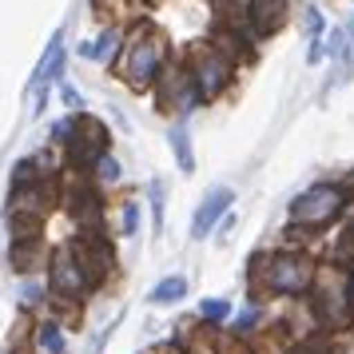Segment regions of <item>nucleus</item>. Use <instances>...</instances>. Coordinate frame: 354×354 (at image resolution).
<instances>
[{"instance_id":"nucleus-5","label":"nucleus","mask_w":354,"mask_h":354,"mask_svg":"<svg viewBox=\"0 0 354 354\" xmlns=\"http://www.w3.org/2000/svg\"><path fill=\"white\" fill-rule=\"evenodd\" d=\"M183 64H187V76H192V88L195 96H199V104H211V100H219L235 84V72H239V64L227 56V52H219L215 44H195L187 56H183Z\"/></svg>"},{"instance_id":"nucleus-17","label":"nucleus","mask_w":354,"mask_h":354,"mask_svg":"<svg viewBox=\"0 0 354 354\" xmlns=\"http://www.w3.org/2000/svg\"><path fill=\"white\" fill-rule=\"evenodd\" d=\"M32 346H36V354H68L64 326L52 322V319H40L32 326Z\"/></svg>"},{"instance_id":"nucleus-2","label":"nucleus","mask_w":354,"mask_h":354,"mask_svg":"<svg viewBox=\"0 0 354 354\" xmlns=\"http://www.w3.org/2000/svg\"><path fill=\"white\" fill-rule=\"evenodd\" d=\"M115 72L136 92H156V84L167 72V40H163V32H156L151 24H136L128 32V44H124V56H120Z\"/></svg>"},{"instance_id":"nucleus-22","label":"nucleus","mask_w":354,"mask_h":354,"mask_svg":"<svg viewBox=\"0 0 354 354\" xmlns=\"http://www.w3.org/2000/svg\"><path fill=\"white\" fill-rule=\"evenodd\" d=\"M263 319H267L263 303H259V299H251V303H247V310L235 319V338H243V342H247V338H251L259 326H263Z\"/></svg>"},{"instance_id":"nucleus-34","label":"nucleus","mask_w":354,"mask_h":354,"mask_svg":"<svg viewBox=\"0 0 354 354\" xmlns=\"http://www.w3.org/2000/svg\"><path fill=\"white\" fill-rule=\"evenodd\" d=\"M40 295H44V290L36 287V283H28V287H24V306H36L40 303Z\"/></svg>"},{"instance_id":"nucleus-24","label":"nucleus","mask_w":354,"mask_h":354,"mask_svg":"<svg viewBox=\"0 0 354 354\" xmlns=\"http://www.w3.org/2000/svg\"><path fill=\"white\" fill-rule=\"evenodd\" d=\"M92 183H96V187H115V183H120V163H115L112 156H104V160L92 167Z\"/></svg>"},{"instance_id":"nucleus-25","label":"nucleus","mask_w":354,"mask_h":354,"mask_svg":"<svg viewBox=\"0 0 354 354\" xmlns=\"http://www.w3.org/2000/svg\"><path fill=\"white\" fill-rule=\"evenodd\" d=\"M40 179H48V176L40 171L36 160H20L17 167H12V187H28V183H40Z\"/></svg>"},{"instance_id":"nucleus-29","label":"nucleus","mask_w":354,"mask_h":354,"mask_svg":"<svg viewBox=\"0 0 354 354\" xmlns=\"http://www.w3.org/2000/svg\"><path fill=\"white\" fill-rule=\"evenodd\" d=\"M40 227L36 219H8V231H12V239H40Z\"/></svg>"},{"instance_id":"nucleus-11","label":"nucleus","mask_w":354,"mask_h":354,"mask_svg":"<svg viewBox=\"0 0 354 354\" xmlns=\"http://www.w3.org/2000/svg\"><path fill=\"white\" fill-rule=\"evenodd\" d=\"M68 207H72V219L80 227V235H104L100 223H104V203H100V192L88 187V183H76L68 192Z\"/></svg>"},{"instance_id":"nucleus-15","label":"nucleus","mask_w":354,"mask_h":354,"mask_svg":"<svg viewBox=\"0 0 354 354\" xmlns=\"http://www.w3.org/2000/svg\"><path fill=\"white\" fill-rule=\"evenodd\" d=\"M64 60H68L64 40H60V36H52L48 52H44V60H40V68H36V76H32V92H36V88H52V84L60 80V72H64Z\"/></svg>"},{"instance_id":"nucleus-13","label":"nucleus","mask_w":354,"mask_h":354,"mask_svg":"<svg viewBox=\"0 0 354 354\" xmlns=\"http://www.w3.org/2000/svg\"><path fill=\"white\" fill-rule=\"evenodd\" d=\"M128 32H131V28H124V24H108V28H104V32H100L92 44H84L80 52L88 56V60L104 64V68H115V64H120V56H124Z\"/></svg>"},{"instance_id":"nucleus-19","label":"nucleus","mask_w":354,"mask_h":354,"mask_svg":"<svg viewBox=\"0 0 354 354\" xmlns=\"http://www.w3.org/2000/svg\"><path fill=\"white\" fill-rule=\"evenodd\" d=\"M147 4H151V0H96V8H108V12H112L108 24H120V20H140V24H144ZM108 12H104V17H108Z\"/></svg>"},{"instance_id":"nucleus-26","label":"nucleus","mask_w":354,"mask_h":354,"mask_svg":"<svg viewBox=\"0 0 354 354\" xmlns=\"http://www.w3.org/2000/svg\"><path fill=\"white\" fill-rule=\"evenodd\" d=\"M120 231H124V235H136V231H140V199H136V195L120 203Z\"/></svg>"},{"instance_id":"nucleus-10","label":"nucleus","mask_w":354,"mask_h":354,"mask_svg":"<svg viewBox=\"0 0 354 354\" xmlns=\"http://www.w3.org/2000/svg\"><path fill=\"white\" fill-rule=\"evenodd\" d=\"M156 96H160V108H163V112L187 115L192 108H199V96H195V88H192L187 64H167L163 80L156 84Z\"/></svg>"},{"instance_id":"nucleus-6","label":"nucleus","mask_w":354,"mask_h":354,"mask_svg":"<svg viewBox=\"0 0 354 354\" xmlns=\"http://www.w3.org/2000/svg\"><path fill=\"white\" fill-rule=\"evenodd\" d=\"M88 290H96V283H92V274L80 267V259L72 255V247L64 243L60 251H52V263H48V295H52V303L76 310Z\"/></svg>"},{"instance_id":"nucleus-20","label":"nucleus","mask_w":354,"mask_h":354,"mask_svg":"<svg viewBox=\"0 0 354 354\" xmlns=\"http://www.w3.org/2000/svg\"><path fill=\"white\" fill-rule=\"evenodd\" d=\"M167 144H171V151H176V167L183 171V176H192L195 171V151H192V136H187V128L179 124V128L167 131Z\"/></svg>"},{"instance_id":"nucleus-33","label":"nucleus","mask_w":354,"mask_h":354,"mask_svg":"<svg viewBox=\"0 0 354 354\" xmlns=\"http://www.w3.org/2000/svg\"><path fill=\"white\" fill-rule=\"evenodd\" d=\"M215 354H251V346H247L243 338H227V342H219V351Z\"/></svg>"},{"instance_id":"nucleus-4","label":"nucleus","mask_w":354,"mask_h":354,"mask_svg":"<svg viewBox=\"0 0 354 354\" xmlns=\"http://www.w3.org/2000/svg\"><path fill=\"white\" fill-rule=\"evenodd\" d=\"M351 192H346V183H315V187H306L295 203H290V223L303 227V231H322V227L338 223L346 211H351Z\"/></svg>"},{"instance_id":"nucleus-1","label":"nucleus","mask_w":354,"mask_h":354,"mask_svg":"<svg viewBox=\"0 0 354 354\" xmlns=\"http://www.w3.org/2000/svg\"><path fill=\"white\" fill-rule=\"evenodd\" d=\"M319 283V263L303 247H283L274 255L251 259V287L274 299H306Z\"/></svg>"},{"instance_id":"nucleus-32","label":"nucleus","mask_w":354,"mask_h":354,"mask_svg":"<svg viewBox=\"0 0 354 354\" xmlns=\"http://www.w3.org/2000/svg\"><path fill=\"white\" fill-rule=\"evenodd\" d=\"M303 24H306V36H310V40H319V32H322V24H326V20H322L319 8H306Z\"/></svg>"},{"instance_id":"nucleus-28","label":"nucleus","mask_w":354,"mask_h":354,"mask_svg":"<svg viewBox=\"0 0 354 354\" xmlns=\"http://www.w3.org/2000/svg\"><path fill=\"white\" fill-rule=\"evenodd\" d=\"M147 199H151V227L163 231V183H160V179H151V183H147Z\"/></svg>"},{"instance_id":"nucleus-18","label":"nucleus","mask_w":354,"mask_h":354,"mask_svg":"<svg viewBox=\"0 0 354 354\" xmlns=\"http://www.w3.org/2000/svg\"><path fill=\"white\" fill-rule=\"evenodd\" d=\"M251 20L259 24V32L267 36L287 20V0H251Z\"/></svg>"},{"instance_id":"nucleus-9","label":"nucleus","mask_w":354,"mask_h":354,"mask_svg":"<svg viewBox=\"0 0 354 354\" xmlns=\"http://www.w3.org/2000/svg\"><path fill=\"white\" fill-rule=\"evenodd\" d=\"M52 203H56V183L52 179H40V183H28V187H12L8 192V219H36V223H44Z\"/></svg>"},{"instance_id":"nucleus-27","label":"nucleus","mask_w":354,"mask_h":354,"mask_svg":"<svg viewBox=\"0 0 354 354\" xmlns=\"http://www.w3.org/2000/svg\"><path fill=\"white\" fill-rule=\"evenodd\" d=\"M199 319L203 322H227L231 319V303H227V299H203V303H199Z\"/></svg>"},{"instance_id":"nucleus-16","label":"nucleus","mask_w":354,"mask_h":354,"mask_svg":"<svg viewBox=\"0 0 354 354\" xmlns=\"http://www.w3.org/2000/svg\"><path fill=\"white\" fill-rule=\"evenodd\" d=\"M330 263L354 271V203H351V211L342 215V227H338L335 243H330Z\"/></svg>"},{"instance_id":"nucleus-7","label":"nucleus","mask_w":354,"mask_h":354,"mask_svg":"<svg viewBox=\"0 0 354 354\" xmlns=\"http://www.w3.org/2000/svg\"><path fill=\"white\" fill-rule=\"evenodd\" d=\"M108 128L92 120V115H80V136H76V144L68 147V171H88L92 176V167H96L104 156H108Z\"/></svg>"},{"instance_id":"nucleus-30","label":"nucleus","mask_w":354,"mask_h":354,"mask_svg":"<svg viewBox=\"0 0 354 354\" xmlns=\"http://www.w3.org/2000/svg\"><path fill=\"white\" fill-rule=\"evenodd\" d=\"M287 354H335L322 338H299V342H290Z\"/></svg>"},{"instance_id":"nucleus-35","label":"nucleus","mask_w":354,"mask_h":354,"mask_svg":"<svg viewBox=\"0 0 354 354\" xmlns=\"http://www.w3.org/2000/svg\"><path fill=\"white\" fill-rule=\"evenodd\" d=\"M147 354H187V351L176 342V346H156V351H147Z\"/></svg>"},{"instance_id":"nucleus-14","label":"nucleus","mask_w":354,"mask_h":354,"mask_svg":"<svg viewBox=\"0 0 354 354\" xmlns=\"http://www.w3.org/2000/svg\"><path fill=\"white\" fill-rule=\"evenodd\" d=\"M52 255L48 247H44V239H12L8 243V267L20 274H32L40 271V267H48Z\"/></svg>"},{"instance_id":"nucleus-12","label":"nucleus","mask_w":354,"mask_h":354,"mask_svg":"<svg viewBox=\"0 0 354 354\" xmlns=\"http://www.w3.org/2000/svg\"><path fill=\"white\" fill-rule=\"evenodd\" d=\"M231 203H235V195L227 192V187H215V192H207V199H203V203L195 207L192 239H207L211 231H215V223H219L227 211H231Z\"/></svg>"},{"instance_id":"nucleus-3","label":"nucleus","mask_w":354,"mask_h":354,"mask_svg":"<svg viewBox=\"0 0 354 354\" xmlns=\"http://www.w3.org/2000/svg\"><path fill=\"white\" fill-rule=\"evenodd\" d=\"M310 315L322 330H346L354 322V271L326 263L310 290Z\"/></svg>"},{"instance_id":"nucleus-23","label":"nucleus","mask_w":354,"mask_h":354,"mask_svg":"<svg viewBox=\"0 0 354 354\" xmlns=\"http://www.w3.org/2000/svg\"><path fill=\"white\" fill-rule=\"evenodd\" d=\"M76 136H80V115L76 112H68L64 120H56V124H52V147H72L76 144Z\"/></svg>"},{"instance_id":"nucleus-8","label":"nucleus","mask_w":354,"mask_h":354,"mask_svg":"<svg viewBox=\"0 0 354 354\" xmlns=\"http://www.w3.org/2000/svg\"><path fill=\"white\" fill-rule=\"evenodd\" d=\"M72 247V255L80 259V267L88 274H92V283H108L115 274V251H112V243L104 239V235H76V239L68 243Z\"/></svg>"},{"instance_id":"nucleus-31","label":"nucleus","mask_w":354,"mask_h":354,"mask_svg":"<svg viewBox=\"0 0 354 354\" xmlns=\"http://www.w3.org/2000/svg\"><path fill=\"white\" fill-rule=\"evenodd\" d=\"M60 96H64V104H68V108H72V112H76V115H84V96H80V92H76V88H72V84H60Z\"/></svg>"},{"instance_id":"nucleus-21","label":"nucleus","mask_w":354,"mask_h":354,"mask_svg":"<svg viewBox=\"0 0 354 354\" xmlns=\"http://www.w3.org/2000/svg\"><path fill=\"white\" fill-rule=\"evenodd\" d=\"M183 295H187V279H183V274H167V279H160V283L151 287L147 299L160 303V306H167V303H179Z\"/></svg>"}]
</instances>
